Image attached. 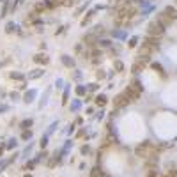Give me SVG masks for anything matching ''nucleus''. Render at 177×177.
<instances>
[{
    "instance_id": "6e6d98bb",
    "label": "nucleus",
    "mask_w": 177,
    "mask_h": 177,
    "mask_svg": "<svg viewBox=\"0 0 177 177\" xmlns=\"http://www.w3.org/2000/svg\"><path fill=\"white\" fill-rule=\"evenodd\" d=\"M82 124H83V119H82V117H78V119H76V126H82Z\"/></svg>"
},
{
    "instance_id": "864d4df0",
    "label": "nucleus",
    "mask_w": 177,
    "mask_h": 177,
    "mask_svg": "<svg viewBox=\"0 0 177 177\" xmlns=\"http://www.w3.org/2000/svg\"><path fill=\"white\" fill-rule=\"evenodd\" d=\"M87 6H88V2H87V4H83V6L80 7V9H78V11H76V14H80V12H83V9H85V7H87Z\"/></svg>"
},
{
    "instance_id": "3c124183",
    "label": "nucleus",
    "mask_w": 177,
    "mask_h": 177,
    "mask_svg": "<svg viewBox=\"0 0 177 177\" xmlns=\"http://www.w3.org/2000/svg\"><path fill=\"white\" fill-rule=\"evenodd\" d=\"M74 129H76V126H74V124H71V126H69V129H67V133H69V135H73V133H74Z\"/></svg>"
},
{
    "instance_id": "8fccbe9b",
    "label": "nucleus",
    "mask_w": 177,
    "mask_h": 177,
    "mask_svg": "<svg viewBox=\"0 0 177 177\" xmlns=\"http://www.w3.org/2000/svg\"><path fill=\"white\" fill-rule=\"evenodd\" d=\"M83 51V44L80 43V44H76V53H82Z\"/></svg>"
},
{
    "instance_id": "de8ad7c7",
    "label": "nucleus",
    "mask_w": 177,
    "mask_h": 177,
    "mask_svg": "<svg viewBox=\"0 0 177 177\" xmlns=\"http://www.w3.org/2000/svg\"><path fill=\"white\" fill-rule=\"evenodd\" d=\"M32 25H43V20H41V18H36V20H34V22H32Z\"/></svg>"
},
{
    "instance_id": "6e6552de",
    "label": "nucleus",
    "mask_w": 177,
    "mask_h": 177,
    "mask_svg": "<svg viewBox=\"0 0 177 177\" xmlns=\"http://www.w3.org/2000/svg\"><path fill=\"white\" fill-rule=\"evenodd\" d=\"M156 22L160 23L161 27H165V28H168L170 25H174V20H170V18L166 16V14H165L163 11L158 12V16H156Z\"/></svg>"
},
{
    "instance_id": "bf43d9fd",
    "label": "nucleus",
    "mask_w": 177,
    "mask_h": 177,
    "mask_svg": "<svg viewBox=\"0 0 177 177\" xmlns=\"http://www.w3.org/2000/svg\"><path fill=\"white\" fill-rule=\"evenodd\" d=\"M4 151H6V147H4V144L0 145V158H2V154H4Z\"/></svg>"
},
{
    "instance_id": "49530a36",
    "label": "nucleus",
    "mask_w": 177,
    "mask_h": 177,
    "mask_svg": "<svg viewBox=\"0 0 177 177\" xmlns=\"http://www.w3.org/2000/svg\"><path fill=\"white\" fill-rule=\"evenodd\" d=\"M101 78H106V73L103 71V69H99V71H98V80H101Z\"/></svg>"
},
{
    "instance_id": "5fc2aeb1",
    "label": "nucleus",
    "mask_w": 177,
    "mask_h": 177,
    "mask_svg": "<svg viewBox=\"0 0 177 177\" xmlns=\"http://www.w3.org/2000/svg\"><path fill=\"white\" fill-rule=\"evenodd\" d=\"M7 110H9V106H7V105H4V106H0V113H2V112H7Z\"/></svg>"
},
{
    "instance_id": "e433bc0d",
    "label": "nucleus",
    "mask_w": 177,
    "mask_h": 177,
    "mask_svg": "<svg viewBox=\"0 0 177 177\" xmlns=\"http://www.w3.org/2000/svg\"><path fill=\"white\" fill-rule=\"evenodd\" d=\"M80 152H82V156H88L90 154V145H82V147H80Z\"/></svg>"
},
{
    "instance_id": "9d476101",
    "label": "nucleus",
    "mask_w": 177,
    "mask_h": 177,
    "mask_svg": "<svg viewBox=\"0 0 177 177\" xmlns=\"http://www.w3.org/2000/svg\"><path fill=\"white\" fill-rule=\"evenodd\" d=\"M36 98H37V90H36V88H27V90H25V96H23V103L28 105V103H32Z\"/></svg>"
},
{
    "instance_id": "4d7b16f0",
    "label": "nucleus",
    "mask_w": 177,
    "mask_h": 177,
    "mask_svg": "<svg viewBox=\"0 0 177 177\" xmlns=\"http://www.w3.org/2000/svg\"><path fill=\"white\" fill-rule=\"evenodd\" d=\"M90 113H94V108H92V106H88L87 108V115H90Z\"/></svg>"
},
{
    "instance_id": "680f3d73",
    "label": "nucleus",
    "mask_w": 177,
    "mask_h": 177,
    "mask_svg": "<svg viewBox=\"0 0 177 177\" xmlns=\"http://www.w3.org/2000/svg\"><path fill=\"white\" fill-rule=\"evenodd\" d=\"M158 177H165V175H163V174H161V175H158Z\"/></svg>"
},
{
    "instance_id": "ea45409f",
    "label": "nucleus",
    "mask_w": 177,
    "mask_h": 177,
    "mask_svg": "<svg viewBox=\"0 0 177 177\" xmlns=\"http://www.w3.org/2000/svg\"><path fill=\"white\" fill-rule=\"evenodd\" d=\"M160 174H158V168H152V170H147V174H145V177H158Z\"/></svg>"
},
{
    "instance_id": "052dcab7",
    "label": "nucleus",
    "mask_w": 177,
    "mask_h": 177,
    "mask_svg": "<svg viewBox=\"0 0 177 177\" xmlns=\"http://www.w3.org/2000/svg\"><path fill=\"white\" fill-rule=\"evenodd\" d=\"M23 177H34V175H32V174H25Z\"/></svg>"
},
{
    "instance_id": "f3484780",
    "label": "nucleus",
    "mask_w": 177,
    "mask_h": 177,
    "mask_svg": "<svg viewBox=\"0 0 177 177\" xmlns=\"http://www.w3.org/2000/svg\"><path fill=\"white\" fill-rule=\"evenodd\" d=\"M43 74H44V69L39 67V69H34V71L28 73V78H30V80H37V78H41Z\"/></svg>"
},
{
    "instance_id": "0eeeda50",
    "label": "nucleus",
    "mask_w": 177,
    "mask_h": 177,
    "mask_svg": "<svg viewBox=\"0 0 177 177\" xmlns=\"http://www.w3.org/2000/svg\"><path fill=\"white\" fill-rule=\"evenodd\" d=\"M144 44H145V46H151V48H154V50H158V48L161 46V37L145 36V37H144Z\"/></svg>"
},
{
    "instance_id": "f03ea898",
    "label": "nucleus",
    "mask_w": 177,
    "mask_h": 177,
    "mask_svg": "<svg viewBox=\"0 0 177 177\" xmlns=\"http://www.w3.org/2000/svg\"><path fill=\"white\" fill-rule=\"evenodd\" d=\"M165 30H166V28L161 27L156 20H154V22H151L149 25H147V36H152V37H163Z\"/></svg>"
},
{
    "instance_id": "cd10ccee",
    "label": "nucleus",
    "mask_w": 177,
    "mask_h": 177,
    "mask_svg": "<svg viewBox=\"0 0 177 177\" xmlns=\"http://www.w3.org/2000/svg\"><path fill=\"white\" fill-rule=\"evenodd\" d=\"M82 108V101L80 99H73L71 101V112H78Z\"/></svg>"
},
{
    "instance_id": "79ce46f5",
    "label": "nucleus",
    "mask_w": 177,
    "mask_h": 177,
    "mask_svg": "<svg viewBox=\"0 0 177 177\" xmlns=\"http://www.w3.org/2000/svg\"><path fill=\"white\" fill-rule=\"evenodd\" d=\"M112 36H113V37H119V39L126 37V34H124V32H117V30H115V32H112Z\"/></svg>"
},
{
    "instance_id": "c85d7f7f",
    "label": "nucleus",
    "mask_w": 177,
    "mask_h": 177,
    "mask_svg": "<svg viewBox=\"0 0 177 177\" xmlns=\"http://www.w3.org/2000/svg\"><path fill=\"white\" fill-rule=\"evenodd\" d=\"M11 80H18V82H23V80H25V74H23V73L14 71V73H11Z\"/></svg>"
},
{
    "instance_id": "c756f323",
    "label": "nucleus",
    "mask_w": 177,
    "mask_h": 177,
    "mask_svg": "<svg viewBox=\"0 0 177 177\" xmlns=\"http://www.w3.org/2000/svg\"><path fill=\"white\" fill-rule=\"evenodd\" d=\"M138 41H140V39L136 37V36H131V37L127 39V46H129V48H135V46L138 44Z\"/></svg>"
},
{
    "instance_id": "13d9d810",
    "label": "nucleus",
    "mask_w": 177,
    "mask_h": 177,
    "mask_svg": "<svg viewBox=\"0 0 177 177\" xmlns=\"http://www.w3.org/2000/svg\"><path fill=\"white\" fill-rule=\"evenodd\" d=\"M92 99H94V98H92V96H88V94H87V98H85V103H90V101H92Z\"/></svg>"
},
{
    "instance_id": "58836bf2",
    "label": "nucleus",
    "mask_w": 177,
    "mask_h": 177,
    "mask_svg": "<svg viewBox=\"0 0 177 177\" xmlns=\"http://www.w3.org/2000/svg\"><path fill=\"white\" fill-rule=\"evenodd\" d=\"M83 136H87V129H85V127H82V129L74 135V138H83Z\"/></svg>"
},
{
    "instance_id": "9b49d317",
    "label": "nucleus",
    "mask_w": 177,
    "mask_h": 177,
    "mask_svg": "<svg viewBox=\"0 0 177 177\" xmlns=\"http://www.w3.org/2000/svg\"><path fill=\"white\" fill-rule=\"evenodd\" d=\"M60 62L66 67H69V69H74V64H76V60H74L71 55H66V53H62L60 55Z\"/></svg>"
},
{
    "instance_id": "473e14b6",
    "label": "nucleus",
    "mask_w": 177,
    "mask_h": 177,
    "mask_svg": "<svg viewBox=\"0 0 177 177\" xmlns=\"http://www.w3.org/2000/svg\"><path fill=\"white\" fill-rule=\"evenodd\" d=\"M76 94L78 96H87V87H85V85H76Z\"/></svg>"
},
{
    "instance_id": "2eb2a0df",
    "label": "nucleus",
    "mask_w": 177,
    "mask_h": 177,
    "mask_svg": "<svg viewBox=\"0 0 177 177\" xmlns=\"http://www.w3.org/2000/svg\"><path fill=\"white\" fill-rule=\"evenodd\" d=\"M94 12H96V9H90V11L85 12V16H83V20H82V27H87L88 23H90V20H92V16H94Z\"/></svg>"
},
{
    "instance_id": "dca6fc26",
    "label": "nucleus",
    "mask_w": 177,
    "mask_h": 177,
    "mask_svg": "<svg viewBox=\"0 0 177 177\" xmlns=\"http://www.w3.org/2000/svg\"><path fill=\"white\" fill-rule=\"evenodd\" d=\"M20 138H22L23 142H30V140L34 138V131L32 129H23V133L20 135Z\"/></svg>"
},
{
    "instance_id": "7ed1b4c3",
    "label": "nucleus",
    "mask_w": 177,
    "mask_h": 177,
    "mask_svg": "<svg viewBox=\"0 0 177 177\" xmlns=\"http://www.w3.org/2000/svg\"><path fill=\"white\" fill-rule=\"evenodd\" d=\"M147 64H149V57L138 55V57H136V60L133 62V66H131V73H133V74H140V73L145 69Z\"/></svg>"
},
{
    "instance_id": "39448f33",
    "label": "nucleus",
    "mask_w": 177,
    "mask_h": 177,
    "mask_svg": "<svg viewBox=\"0 0 177 177\" xmlns=\"http://www.w3.org/2000/svg\"><path fill=\"white\" fill-rule=\"evenodd\" d=\"M124 94L127 96V99H129V103H135V101H138L140 99V94L142 92H138L135 87H131V85H127L126 90H124Z\"/></svg>"
},
{
    "instance_id": "5701e85b",
    "label": "nucleus",
    "mask_w": 177,
    "mask_h": 177,
    "mask_svg": "<svg viewBox=\"0 0 177 177\" xmlns=\"http://www.w3.org/2000/svg\"><path fill=\"white\" fill-rule=\"evenodd\" d=\"M71 145H73V142H71V140H67L66 144H64V147H62V151H60V158H64V156H66L67 152H69Z\"/></svg>"
},
{
    "instance_id": "412c9836",
    "label": "nucleus",
    "mask_w": 177,
    "mask_h": 177,
    "mask_svg": "<svg viewBox=\"0 0 177 177\" xmlns=\"http://www.w3.org/2000/svg\"><path fill=\"white\" fill-rule=\"evenodd\" d=\"M88 177H103V170L99 168V165H96L92 170H90V175Z\"/></svg>"
},
{
    "instance_id": "f8f14e48",
    "label": "nucleus",
    "mask_w": 177,
    "mask_h": 177,
    "mask_svg": "<svg viewBox=\"0 0 177 177\" xmlns=\"http://www.w3.org/2000/svg\"><path fill=\"white\" fill-rule=\"evenodd\" d=\"M34 62H36V64H41V66H46V64L50 62V57L41 51V53H36V55H34Z\"/></svg>"
},
{
    "instance_id": "f257e3e1",
    "label": "nucleus",
    "mask_w": 177,
    "mask_h": 177,
    "mask_svg": "<svg viewBox=\"0 0 177 177\" xmlns=\"http://www.w3.org/2000/svg\"><path fill=\"white\" fill-rule=\"evenodd\" d=\"M161 151V147L160 145H152L149 142V140H144V142H140L136 147H135V154L138 156V158H149L151 154H158Z\"/></svg>"
},
{
    "instance_id": "72a5a7b5",
    "label": "nucleus",
    "mask_w": 177,
    "mask_h": 177,
    "mask_svg": "<svg viewBox=\"0 0 177 177\" xmlns=\"http://www.w3.org/2000/svg\"><path fill=\"white\" fill-rule=\"evenodd\" d=\"M113 69L119 71V73L124 71V64H122V60H115V62H113Z\"/></svg>"
},
{
    "instance_id": "4c0bfd02",
    "label": "nucleus",
    "mask_w": 177,
    "mask_h": 177,
    "mask_svg": "<svg viewBox=\"0 0 177 177\" xmlns=\"http://www.w3.org/2000/svg\"><path fill=\"white\" fill-rule=\"evenodd\" d=\"M98 88H99L98 83H88V85H87V92H96Z\"/></svg>"
},
{
    "instance_id": "bb28decb",
    "label": "nucleus",
    "mask_w": 177,
    "mask_h": 177,
    "mask_svg": "<svg viewBox=\"0 0 177 177\" xmlns=\"http://www.w3.org/2000/svg\"><path fill=\"white\" fill-rule=\"evenodd\" d=\"M67 101H69V85L64 87V94H62V103L60 105H67Z\"/></svg>"
},
{
    "instance_id": "a878e982",
    "label": "nucleus",
    "mask_w": 177,
    "mask_h": 177,
    "mask_svg": "<svg viewBox=\"0 0 177 177\" xmlns=\"http://www.w3.org/2000/svg\"><path fill=\"white\" fill-rule=\"evenodd\" d=\"M129 85H131V87H135L138 92H142V90H144V85H142V82H140V80H136V78H135V80H131V83H129Z\"/></svg>"
},
{
    "instance_id": "603ef678",
    "label": "nucleus",
    "mask_w": 177,
    "mask_h": 177,
    "mask_svg": "<svg viewBox=\"0 0 177 177\" xmlns=\"http://www.w3.org/2000/svg\"><path fill=\"white\" fill-rule=\"evenodd\" d=\"M103 117H105V112H99V113L96 115V119H98V121H103Z\"/></svg>"
},
{
    "instance_id": "4be33fe9",
    "label": "nucleus",
    "mask_w": 177,
    "mask_h": 177,
    "mask_svg": "<svg viewBox=\"0 0 177 177\" xmlns=\"http://www.w3.org/2000/svg\"><path fill=\"white\" fill-rule=\"evenodd\" d=\"M48 142H50V136H48V135L44 133L43 136H41V142H39V147H41V149H46V147H48Z\"/></svg>"
},
{
    "instance_id": "c9c22d12",
    "label": "nucleus",
    "mask_w": 177,
    "mask_h": 177,
    "mask_svg": "<svg viewBox=\"0 0 177 177\" xmlns=\"http://www.w3.org/2000/svg\"><path fill=\"white\" fill-rule=\"evenodd\" d=\"M16 144H18V140L16 138H11L9 142H7V145H6V149H9V151H12V149H16Z\"/></svg>"
},
{
    "instance_id": "aec40b11",
    "label": "nucleus",
    "mask_w": 177,
    "mask_h": 177,
    "mask_svg": "<svg viewBox=\"0 0 177 177\" xmlns=\"http://www.w3.org/2000/svg\"><path fill=\"white\" fill-rule=\"evenodd\" d=\"M151 66H152V69H154V71H158V73H160V74H161L163 78H166V73H165V69H163V66H161L160 62H152Z\"/></svg>"
},
{
    "instance_id": "a19ab883",
    "label": "nucleus",
    "mask_w": 177,
    "mask_h": 177,
    "mask_svg": "<svg viewBox=\"0 0 177 177\" xmlns=\"http://www.w3.org/2000/svg\"><path fill=\"white\" fill-rule=\"evenodd\" d=\"M32 145H34V144H28L27 147H25V151H23V156H25V158L30 154V151H32Z\"/></svg>"
},
{
    "instance_id": "1a4fd4ad",
    "label": "nucleus",
    "mask_w": 177,
    "mask_h": 177,
    "mask_svg": "<svg viewBox=\"0 0 177 177\" xmlns=\"http://www.w3.org/2000/svg\"><path fill=\"white\" fill-rule=\"evenodd\" d=\"M145 170H152V168H158V154H151L149 158H145Z\"/></svg>"
},
{
    "instance_id": "f704fd0d",
    "label": "nucleus",
    "mask_w": 177,
    "mask_h": 177,
    "mask_svg": "<svg viewBox=\"0 0 177 177\" xmlns=\"http://www.w3.org/2000/svg\"><path fill=\"white\" fill-rule=\"evenodd\" d=\"M98 46H103V48H110V46H112V41H110V39H99Z\"/></svg>"
},
{
    "instance_id": "2f4dec72",
    "label": "nucleus",
    "mask_w": 177,
    "mask_h": 177,
    "mask_svg": "<svg viewBox=\"0 0 177 177\" xmlns=\"http://www.w3.org/2000/svg\"><path fill=\"white\" fill-rule=\"evenodd\" d=\"M48 96H50V88L46 90L43 94V98H41V103H39V108H44V105H46V101H48Z\"/></svg>"
},
{
    "instance_id": "a211bd4d",
    "label": "nucleus",
    "mask_w": 177,
    "mask_h": 177,
    "mask_svg": "<svg viewBox=\"0 0 177 177\" xmlns=\"http://www.w3.org/2000/svg\"><path fill=\"white\" fill-rule=\"evenodd\" d=\"M32 11L36 12V14H43V12H44V11H48V9H46V4H44V2H37V4L34 6Z\"/></svg>"
},
{
    "instance_id": "7c9ffc66",
    "label": "nucleus",
    "mask_w": 177,
    "mask_h": 177,
    "mask_svg": "<svg viewBox=\"0 0 177 177\" xmlns=\"http://www.w3.org/2000/svg\"><path fill=\"white\" fill-rule=\"evenodd\" d=\"M57 126H59V121L51 122V124H50V127H48V131H46V135H48V136H51V135H53V133H55Z\"/></svg>"
},
{
    "instance_id": "c03bdc74",
    "label": "nucleus",
    "mask_w": 177,
    "mask_h": 177,
    "mask_svg": "<svg viewBox=\"0 0 177 177\" xmlns=\"http://www.w3.org/2000/svg\"><path fill=\"white\" fill-rule=\"evenodd\" d=\"M73 76H74V80H76V82H80V80H82V71H78V69H76Z\"/></svg>"
},
{
    "instance_id": "a18cd8bd",
    "label": "nucleus",
    "mask_w": 177,
    "mask_h": 177,
    "mask_svg": "<svg viewBox=\"0 0 177 177\" xmlns=\"http://www.w3.org/2000/svg\"><path fill=\"white\" fill-rule=\"evenodd\" d=\"M55 87L59 88V90H60V87H64V82H62L60 78H59V80H55Z\"/></svg>"
},
{
    "instance_id": "6ab92c4d",
    "label": "nucleus",
    "mask_w": 177,
    "mask_h": 177,
    "mask_svg": "<svg viewBox=\"0 0 177 177\" xmlns=\"http://www.w3.org/2000/svg\"><path fill=\"white\" fill-rule=\"evenodd\" d=\"M94 103H96V105H98V106H105L106 103H108V98H106L105 94H99V96H96Z\"/></svg>"
},
{
    "instance_id": "e2e57ef3",
    "label": "nucleus",
    "mask_w": 177,
    "mask_h": 177,
    "mask_svg": "<svg viewBox=\"0 0 177 177\" xmlns=\"http://www.w3.org/2000/svg\"><path fill=\"white\" fill-rule=\"evenodd\" d=\"M0 2H2V0H0Z\"/></svg>"
},
{
    "instance_id": "423d86ee",
    "label": "nucleus",
    "mask_w": 177,
    "mask_h": 177,
    "mask_svg": "<svg viewBox=\"0 0 177 177\" xmlns=\"http://www.w3.org/2000/svg\"><path fill=\"white\" fill-rule=\"evenodd\" d=\"M83 43L87 44V48L90 50V48H98V43H99V37L96 36V34H87L85 37H83Z\"/></svg>"
},
{
    "instance_id": "37998d69",
    "label": "nucleus",
    "mask_w": 177,
    "mask_h": 177,
    "mask_svg": "<svg viewBox=\"0 0 177 177\" xmlns=\"http://www.w3.org/2000/svg\"><path fill=\"white\" fill-rule=\"evenodd\" d=\"M66 25H60V27L57 28V32H55V36H60V34H64V30H66Z\"/></svg>"
},
{
    "instance_id": "393cba45",
    "label": "nucleus",
    "mask_w": 177,
    "mask_h": 177,
    "mask_svg": "<svg viewBox=\"0 0 177 177\" xmlns=\"http://www.w3.org/2000/svg\"><path fill=\"white\" fill-rule=\"evenodd\" d=\"M16 30H18V25H16L14 22H9V23L6 25V32H7V34H12V32H16Z\"/></svg>"
},
{
    "instance_id": "b1692460",
    "label": "nucleus",
    "mask_w": 177,
    "mask_h": 177,
    "mask_svg": "<svg viewBox=\"0 0 177 177\" xmlns=\"http://www.w3.org/2000/svg\"><path fill=\"white\" fill-rule=\"evenodd\" d=\"M9 4H11L9 0H4V6H2V11H0V16H2V18L6 16L7 12H9V9H11V6H9Z\"/></svg>"
},
{
    "instance_id": "ddd939ff",
    "label": "nucleus",
    "mask_w": 177,
    "mask_h": 177,
    "mask_svg": "<svg viewBox=\"0 0 177 177\" xmlns=\"http://www.w3.org/2000/svg\"><path fill=\"white\" fill-rule=\"evenodd\" d=\"M163 12H165V14L170 18V20H174V22L177 20V9H175L174 6H166L165 9H163Z\"/></svg>"
},
{
    "instance_id": "0e129e2a",
    "label": "nucleus",
    "mask_w": 177,
    "mask_h": 177,
    "mask_svg": "<svg viewBox=\"0 0 177 177\" xmlns=\"http://www.w3.org/2000/svg\"><path fill=\"white\" fill-rule=\"evenodd\" d=\"M175 2H177V0H175Z\"/></svg>"
},
{
    "instance_id": "4468645a",
    "label": "nucleus",
    "mask_w": 177,
    "mask_h": 177,
    "mask_svg": "<svg viewBox=\"0 0 177 177\" xmlns=\"http://www.w3.org/2000/svg\"><path fill=\"white\" fill-rule=\"evenodd\" d=\"M18 126H20V129H32V126H34V119L32 117H28V119H23L22 122H20V124H18Z\"/></svg>"
},
{
    "instance_id": "09e8293b",
    "label": "nucleus",
    "mask_w": 177,
    "mask_h": 177,
    "mask_svg": "<svg viewBox=\"0 0 177 177\" xmlns=\"http://www.w3.org/2000/svg\"><path fill=\"white\" fill-rule=\"evenodd\" d=\"M11 99H12V101L20 99V94H18V92H11Z\"/></svg>"
},
{
    "instance_id": "20e7f679",
    "label": "nucleus",
    "mask_w": 177,
    "mask_h": 177,
    "mask_svg": "<svg viewBox=\"0 0 177 177\" xmlns=\"http://www.w3.org/2000/svg\"><path fill=\"white\" fill-rule=\"evenodd\" d=\"M127 105H129V99H127V96L124 94V92H121V94L115 96V99H113V108H115V110L126 108Z\"/></svg>"
}]
</instances>
